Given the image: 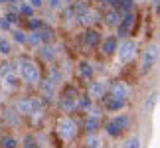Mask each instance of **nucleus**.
<instances>
[{"label":"nucleus","instance_id":"nucleus-16","mask_svg":"<svg viewBox=\"0 0 160 148\" xmlns=\"http://www.w3.org/2000/svg\"><path fill=\"white\" fill-rule=\"evenodd\" d=\"M61 97H63V99H79V93H77L75 87L67 85V87L63 89V93H61Z\"/></svg>","mask_w":160,"mask_h":148},{"label":"nucleus","instance_id":"nucleus-28","mask_svg":"<svg viewBox=\"0 0 160 148\" xmlns=\"http://www.w3.org/2000/svg\"><path fill=\"white\" fill-rule=\"evenodd\" d=\"M32 4H36V6H40V4H42V0H32Z\"/></svg>","mask_w":160,"mask_h":148},{"label":"nucleus","instance_id":"nucleus-18","mask_svg":"<svg viewBox=\"0 0 160 148\" xmlns=\"http://www.w3.org/2000/svg\"><path fill=\"white\" fill-rule=\"evenodd\" d=\"M107 132L111 134V136H115V138H117V136H121V134H122V131H121V128L115 125V121L107 122Z\"/></svg>","mask_w":160,"mask_h":148},{"label":"nucleus","instance_id":"nucleus-3","mask_svg":"<svg viewBox=\"0 0 160 148\" xmlns=\"http://www.w3.org/2000/svg\"><path fill=\"white\" fill-rule=\"evenodd\" d=\"M58 126H59V134L63 136L65 140H73L77 136V125H75V121H71V119H61L58 122Z\"/></svg>","mask_w":160,"mask_h":148},{"label":"nucleus","instance_id":"nucleus-10","mask_svg":"<svg viewBox=\"0 0 160 148\" xmlns=\"http://www.w3.org/2000/svg\"><path fill=\"white\" fill-rule=\"evenodd\" d=\"M16 109H18V115H32L34 113V103L30 99H20L16 103Z\"/></svg>","mask_w":160,"mask_h":148},{"label":"nucleus","instance_id":"nucleus-17","mask_svg":"<svg viewBox=\"0 0 160 148\" xmlns=\"http://www.w3.org/2000/svg\"><path fill=\"white\" fill-rule=\"evenodd\" d=\"M75 101H77V99H63V97H61V109H63L65 113H69V111L75 109Z\"/></svg>","mask_w":160,"mask_h":148},{"label":"nucleus","instance_id":"nucleus-26","mask_svg":"<svg viewBox=\"0 0 160 148\" xmlns=\"http://www.w3.org/2000/svg\"><path fill=\"white\" fill-rule=\"evenodd\" d=\"M79 109L89 111L91 109V99H81V101H79Z\"/></svg>","mask_w":160,"mask_h":148},{"label":"nucleus","instance_id":"nucleus-11","mask_svg":"<svg viewBox=\"0 0 160 148\" xmlns=\"http://www.w3.org/2000/svg\"><path fill=\"white\" fill-rule=\"evenodd\" d=\"M103 95H105V83H103V81L91 83V87H89V97H91V99H101Z\"/></svg>","mask_w":160,"mask_h":148},{"label":"nucleus","instance_id":"nucleus-19","mask_svg":"<svg viewBox=\"0 0 160 148\" xmlns=\"http://www.w3.org/2000/svg\"><path fill=\"white\" fill-rule=\"evenodd\" d=\"M24 148H40V144L36 142V138L32 134H26V136H24Z\"/></svg>","mask_w":160,"mask_h":148},{"label":"nucleus","instance_id":"nucleus-27","mask_svg":"<svg viewBox=\"0 0 160 148\" xmlns=\"http://www.w3.org/2000/svg\"><path fill=\"white\" fill-rule=\"evenodd\" d=\"M22 14L30 16V14H32V8H30V6H22Z\"/></svg>","mask_w":160,"mask_h":148},{"label":"nucleus","instance_id":"nucleus-15","mask_svg":"<svg viewBox=\"0 0 160 148\" xmlns=\"http://www.w3.org/2000/svg\"><path fill=\"white\" fill-rule=\"evenodd\" d=\"M79 73H81L83 79H91L93 77V67H91L89 63H81L79 65Z\"/></svg>","mask_w":160,"mask_h":148},{"label":"nucleus","instance_id":"nucleus-25","mask_svg":"<svg viewBox=\"0 0 160 148\" xmlns=\"http://www.w3.org/2000/svg\"><path fill=\"white\" fill-rule=\"evenodd\" d=\"M14 40L18 42V44H26V42H28V36L22 34V32H14Z\"/></svg>","mask_w":160,"mask_h":148},{"label":"nucleus","instance_id":"nucleus-5","mask_svg":"<svg viewBox=\"0 0 160 148\" xmlns=\"http://www.w3.org/2000/svg\"><path fill=\"white\" fill-rule=\"evenodd\" d=\"M101 101H103V107H105L107 111H121V109H125V99H117V97H113V95H103L101 97Z\"/></svg>","mask_w":160,"mask_h":148},{"label":"nucleus","instance_id":"nucleus-13","mask_svg":"<svg viewBox=\"0 0 160 148\" xmlns=\"http://www.w3.org/2000/svg\"><path fill=\"white\" fill-rule=\"evenodd\" d=\"M85 128H87L89 132H97L101 128V119L99 116H95V115H91L85 119Z\"/></svg>","mask_w":160,"mask_h":148},{"label":"nucleus","instance_id":"nucleus-2","mask_svg":"<svg viewBox=\"0 0 160 148\" xmlns=\"http://www.w3.org/2000/svg\"><path fill=\"white\" fill-rule=\"evenodd\" d=\"M119 49V59L122 63H128V61L134 59V55H137V42H122L121 46H117Z\"/></svg>","mask_w":160,"mask_h":148},{"label":"nucleus","instance_id":"nucleus-9","mask_svg":"<svg viewBox=\"0 0 160 148\" xmlns=\"http://www.w3.org/2000/svg\"><path fill=\"white\" fill-rule=\"evenodd\" d=\"M111 95L117 97V99H125L127 101V97H128V89H127V85L125 83H113L111 85Z\"/></svg>","mask_w":160,"mask_h":148},{"label":"nucleus","instance_id":"nucleus-22","mask_svg":"<svg viewBox=\"0 0 160 148\" xmlns=\"http://www.w3.org/2000/svg\"><path fill=\"white\" fill-rule=\"evenodd\" d=\"M2 148H16V138L14 136H4L2 138Z\"/></svg>","mask_w":160,"mask_h":148},{"label":"nucleus","instance_id":"nucleus-7","mask_svg":"<svg viewBox=\"0 0 160 148\" xmlns=\"http://www.w3.org/2000/svg\"><path fill=\"white\" fill-rule=\"evenodd\" d=\"M99 44H101V52L105 53V55L115 53V52H117V46H119V44H117V38H115V36H109V38H105L103 42H99Z\"/></svg>","mask_w":160,"mask_h":148},{"label":"nucleus","instance_id":"nucleus-30","mask_svg":"<svg viewBox=\"0 0 160 148\" xmlns=\"http://www.w3.org/2000/svg\"><path fill=\"white\" fill-rule=\"evenodd\" d=\"M0 126H2V125H0Z\"/></svg>","mask_w":160,"mask_h":148},{"label":"nucleus","instance_id":"nucleus-6","mask_svg":"<svg viewBox=\"0 0 160 148\" xmlns=\"http://www.w3.org/2000/svg\"><path fill=\"white\" fill-rule=\"evenodd\" d=\"M134 18L137 16H132V14H128L122 22H119L117 26H119V38H127L128 34H131V30L134 28Z\"/></svg>","mask_w":160,"mask_h":148},{"label":"nucleus","instance_id":"nucleus-14","mask_svg":"<svg viewBox=\"0 0 160 148\" xmlns=\"http://www.w3.org/2000/svg\"><path fill=\"white\" fill-rule=\"evenodd\" d=\"M85 146L87 148H103V140L97 136L95 132H91L87 138H85Z\"/></svg>","mask_w":160,"mask_h":148},{"label":"nucleus","instance_id":"nucleus-23","mask_svg":"<svg viewBox=\"0 0 160 148\" xmlns=\"http://www.w3.org/2000/svg\"><path fill=\"white\" fill-rule=\"evenodd\" d=\"M107 22L111 24V26H117V24L121 22V18H119V14H117V12H111V14H109V20H107Z\"/></svg>","mask_w":160,"mask_h":148},{"label":"nucleus","instance_id":"nucleus-4","mask_svg":"<svg viewBox=\"0 0 160 148\" xmlns=\"http://www.w3.org/2000/svg\"><path fill=\"white\" fill-rule=\"evenodd\" d=\"M156 59H158V47L156 46H148L144 55H142V71L152 69L154 63H156Z\"/></svg>","mask_w":160,"mask_h":148},{"label":"nucleus","instance_id":"nucleus-1","mask_svg":"<svg viewBox=\"0 0 160 148\" xmlns=\"http://www.w3.org/2000/svg\"><path fill=\"white\" fill-rule=\"evenodd\" d=\"M20 75H22L24 81H28V83H38L40 81V69H38V65H36V63H32V61L22 63Z\"/></svg>","mask_w":160,"mask_h":148},{"label":"nucleus","instance_id":"nucleus-24","mask_svg":"<svg viewBox=\"0 0 160 148\" xmlns=\"http://www.w3.org/2000/svg\"><path fill=\"white\" fill-rule=\"evenodd\" d=\"M154 101H156V93H152L148 99H146V105H144V109H146V111H152V107H154Z\"/></svg>","mask_w":160,"mask_h":148},{"label":"nucleus","instance_id":"nucleus-29","mask_svg":"<svg viewBox=\"0 0 160 148\" xmlns=\"http://www.w3.org/2000/svg\"><path fill=\"white\" fill-rule=\"evenodd\" d=\"M109 2H111V4H117V0H109Z\"/></svg>","mask_w":160,"mask_h":148},{"label":"nucleus","instance_id":"nucleus-12","mask_svg":"<svg viewBox=\"0 0 160 148\" xmlns=\"http://www.w3.org/2000/svg\"><path fill=\"white\" fill-rule=\"evenodd\" d=\"M115 125L121 128V131H128V128L132 126V119L128 115H119V116H115Z\"/></svg>","mask_w":160,"mask_h":148},{"label":"nucleus","instance_id":"nucleus-20","mask_svg":"<svg viewBox=\"0 0 160 148\" xmlns=\"http://www.w3.org/2000/svg\"><path fill=\"white\" fill-rule=\"evenodd\" d=\"M10 52H12V44H10L8 40H2V38H0V53L8 55Z\"/></svg>","mask_w":160,"mask_h":148},{"label":"nucleus","instance_id":"nucleus-21","mask_svg":"<svg viewBox=\"0 0 160 148\" xmlns=\"http://www.w3.org/2000/svg\"><path fill=\"white\" fill-rule=\"evenodd\" d=\"M125 148H140V138L138 136H131L125 142Z\"/></svg>","mask_w":160,"mask_h":148},{"label":"nucleus","instance_id":"nucleus-8","mask_svg":"<svg viewBox=\"0 0 160 148\" xmlns=\"http://www.w3.org/2000/svg\"><path fill=\"white\" fill-rule=\"evenodd\" d=\"M83 42L89 47H97V46H99V42H101V34L97 32V30H87V32L83 34Z\"/></svg>","mask_w":160,"mask_h":148}]
</instances>
